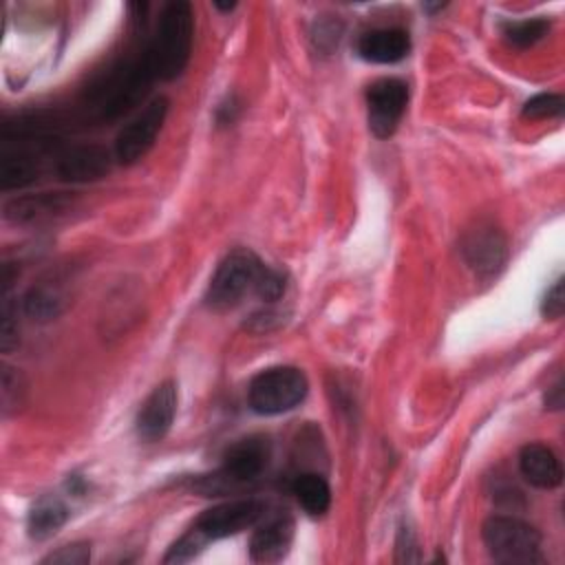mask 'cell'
I'll return each mask as SVG.
<instances>
[{
  "instance_id": "7a4b0ae2",
  "label": "cell",
  "mask_w": 565,
  "mask_h": 565,
  "mask_svg": "<svg viewBox=\"0 0 565 565\" xmlns=\"http://www.w3.org/2000/svg\"><path fill=\"white\" fill-rule=\"evenodd\" d=\"M194 18L190 2L177 0L163 7L154 38L146 49L157 79H174L183 73L192 51Z\"/></svg>"
},
{
  "instance_id": "6da1fadb",
  "label": "cell",
  "mask_w": 565,
  "mask_h": 565,
  "mask_svg": "<svg viewBox=\"0 0 565 565\" xmlns=\"http://www.w3.org/2000/svg\"><path fill=\"white\" fill-rule=\"evenodd\" d=\"M152 79L157 77L148 53H143V57L117 64L99 77L86 93V104H90L88 108L95 110L99 119H117L143 99Z\"/></svg>"
},
{
  "instance_id": "e0dca14e",
  "label": "cell",
  "mask_w": 565,
  "mask_h": 565,
  "mask_svg": "<svg viewBox=\"0 0 565 565\" xmlns=\"http://www.w3.org/2000/svg\"><path fill=\"white\" fill-rule=\"evenodd\" d=\"M40 174V159L33 150L11 148L0 154V188L18 190L33 183Z\"/></svg>"
},
{
  "instance_id": "7402d4cb",
  "label": "cell",
  "mask_w": 565,
  "mask_h": 565,
  "mask_svg": "<svg viewBox=\"0 0 565 565\" xmlns=\"http://www.w3.org/2000/svg\"><path fill=\"white\" fill-rule=\"evenodd\" d=\"M26 395V384L22 380V373L9 364H2L0 373V402H2V413L11 415L24 404Z\"/></svg>"
},
{
  "instance_id": "277c9868",
  "label": "cell",
  "mask_w": 565,
  "mask_h": 565,
  "mask_svg": "<svg viewBox=\"0 0 565 565\" xmlns=\"http://www.w3.org/2000/svg\"><path fill=\"white\" fill-rule=\"evenodd\" d=\"M271 457V444L265 435H249L232 444L223 457V466L216 475L203 477L201 486L207 494H223L243 483L256 481L267 468Z\"/></svg>"
},
{
  "instance_id": "4316f807",
  "label": "cell",
  "mask_w": 565,
  "mask_h": 565,
  "mask_svg": "<svg viewBox=\"0 0 565 565\" xmlns=\"http://www.w3.org/2000/svg\"><path fill=\"white\" fill-rule=\"evenodd\" d=\"M563 287H565V285H563V278H558V280L547 289V294H545V298H543L541 311H543V316L550 318V320L561 318L563 311H565V289H563Z\"/></svg>"
},
{
  "instance_id": "d6986e66",
  "label": "cell",
  "mask_w": 565,
  "mask_h": 565,
  "mask_svg": "<svg viewBox=\"0 0 565 565\" xmlns=\"http://www.w3.org/2000/svg\"><path fill=\"white\" fill-rule=\"evenodd\" d=\"M66 519H68V510H66L64 501L53 494H46V497L38 499L29 512V519H26L29 536L38 539V541L49 539L66 523Z\"/></svg>"
},
{
  "instance_id": "484cf974",
  "label": "cell",
  "mask_w": 565,
  "mask_h": 565,
  "mask_svg": "<svg viewBox=\"0 0 565 565\" xmlns=\"http://www.w3.org/2000/svg\"><path fill=\"white\" fill-rule=\"evenodd\" d=\"M90 561V547L86 543L64 545L57 552H51L42 563H60V565H84Z\"/></svg>"
},
{
  "instance_id": "603a6c76",
  "label": "cell",
  "mask_w": 565,
  "mask_h": 565,
  "mask_svg": "<svg viewBox=\"0 0 565 565\" xmlns=\"http://www.w3.org/2000/svg\"><path fill=\"white\" fill-rule=\"evenodd\" d=\"M563 110H565V99L561 95H556V93H541V95L530 97L523 104L521 115L525 119H554V117H561Z\"/></svg>"
},
{
  "instance_id": "d4e9b609",
  "label": "cell",
  "mask_w": 565,
  "mask_h": 565,
  "mask_svg": "<svg viewBox=\"0 0 565 565\" xmlns=\"http://www.w3.org/2000/svg\"><path fill=\"white\" fill-rule=\"evenodd\" d=\"M2 320H0V349L2 353H9L18 344V322H15V309L11 300L4 296L2 300Z\"/></svg>"
},
{
  "instance_id": "8fae6325",
  "label": "cell",
  "mask_w": 565,
  "mask_h": 565,
  "mask_svg": "<svg viewBox=\"0 0 565 565\" xmlns=\"http://www.w3.org/2000/svg\"><path fill=\"white\" fill-rule=\"evenodd\" d=\"M177 404H179V395H177V384L172 380H166L157 388H152V393L146 397L137 415L139 439L148 444L161 441L174 422Z\"/></svg>"
},
{
  "instance_id": "cb8c5ba5",
  "label": "cell",
  "mask_w": 565,
  "mask_h": 565,
  "mask_svg": "<svg viewBox=\"0 0 565 565\" xmlns=\"http://www.w3.org/2000/svg\"><path fill=\"white\" fill-rule=\"evenodd\" d=\"M207 541L192 527L188 534H183L166 554L163 563H188L192 561L205 545Z\"/></svg>"
},
{
  "instance_id": "2e32d148",
  "label": "cell",
  "mask_w": 565,
  "mask_h": 565,
  "mask_svg": "<svg viewBox=\"0 0 565 565\" xmlns=\"http://www.w3.org/2000/svg\"><path fill=\"white\" fill-rule=\"evenodd\" d=\"M521 477L541 490H552L563 481V468L552 448L543 444H527L519 455Z\"/></svg>"
},
{
  "instance_id": "ac0fdd59",
  "label": "cell",
  "mask_w": 565,
  "mask_h": 565,
  "mask_svg": "<svg viewBox=\"0 0 565 565\" xmlns=\"http://www.w3.org/2000/svg\"><path fill=\"white\" fill-rule=\"evenodd\" d=\"M64 291L60 287V282H53V280H42L38 285H33L24 300H22V307H24V313L31 318V320H38V322H46V320H53L62 313L64 309Z\"/></svg>"
},
{
  "instance_id": "7c38bea8",
  "label": "cell",
  "mask_w": 565,
  "mask_h": 565,
  "mask_svg": "<svg viewBox=\"0 0 565 565\" xmlns=\"http://www.w3.org/2000/svg\"><path fill=\"white\" fill-rule=\"evenodd\" d=\"M254 534L249 541V558L256 563H276L280 561L291 545L294 539V521L287 514L263 516L254 525Z\"/></svg>"
},
{
  "instance_id": "ba28073f",
  "label": "cell",
  "mask_w": 565,
  "mask_h": 565,
  "mask_svg": "<svg viewBox=\"0 0 565 565\" xmlns=\"http://www.w3.org/2000/svg\"><path fill=\"white\" fill-rule=\"evenodd\" d=\"M265 514V503H260L258 499H232L205 510L196 519L194 530L205 541H216L254 527Z\"/></svg>"
},
{
  "instance_id": "8992f818",
  "label": "cell",
  "mask_w": 565,
  "mask_h": 565,
  "mask_svg": "<svg viewBox=\"0 0 565 565\" xmlns=\"http://www.w3.org/2000/svg\"><path fill=\"white\" fill-rule=\"evenodd\" d=\"M307 377L296 366L260 371L247 388V402L258 415H280L296 408L307 395Z\"/></svg>"
},
{
  "instance_id": "5bb4252c",
  "label": "cell",
  "mask_w": 565,
  "mask_h": 565,
  "mask_svg": "<svg viewBox=\"0 0 565 565\" xmlns=\"http://www.w3.org/2000/svg\"><path fill=\"white\" fill-rule=\"evenodd\" d=\"M463 256L479 276H492L505 263V241L494 227L472 230L463 241Z\"/></svg>"
},
{
  "instance_id": "f1b7e54d",
  "label": "cell",
  "mask_w": 565,
  "mask_h": 565,
  "mask_svg": "<svg viewBox=\"0 0 565 565\" xmlns=\"http://www.w3.org/2000/svg\"><path fill=\"white\" fill-rule=\"evenodd\" d=\"M545 408H552V411L563 408V380H556V384H552V386L547 388Z\"/></svg>"
},
{
  "instance_id": "44dd1931",
  "label": "cell",
  "mask_w": 565,
  "mask_h": 565,
  "mask_svg": "<svg viewBox=\"0 0 565 565\" xmlns=\"http://www.w3.org/2000/svg\"><path fill=\"white\" fill-rule=\"evenodd\" d=\"M550 31V20L545 18H525L503 24V38L514 49H530L541 42Z\"/></svg>"
},
{
  "instance_id": "83f0119b",
  "label": "cell",
  "mask_w": 565,
  "mask_h": 565,
  "mask_svg": "<svg viewBox=\"0 0 565 565\" xmlns=\"http://www.w3.org/2000/svg\"><path fill=\"white\" fill-rule=\"evenodd\" d=\"M415 536L408 527H402L399 530V536H397V561L399 563H413L417 561V552H415Z\"/></svg>"
},
{
  "instance_id": "30bf717a",
  "label": "cell",
  "mask_w": 565,
  "mask_h": 565,
  "mask_svg": "<svg viewBox=\"0 0 565 565\" xmlns=\"http://www.w3.org/2000/svg\"><path fill=\"white\" fill-rule=\"evenodd\" d=\"M113 168V154L99 143H77L55 159V174L66 183H90L104 179Z\"/></svg>"
},
{
  "instance_id": "5b68a950",
  "label": "cell",
  "mask_w": 565,
  "mask_h": 565,
  "mask_svg": "<svg viewBox=\"0 0 565 565\" xmlns=\"http://www.w3.org/2000/svg\"><path fill=\"white\" fill-rule=\"evenodd\" d=\"M265 269L267 265H263L249 249L227 254L210 280L205 298L207 305L214 309H230L238 305L247 294H256Z\"/></svg>"
},
{
  "instance_id": "52a82bcc",
  "label": "cell",
  "mask_w": 565,
  "mask_h": 565,
  "mask_svg": "<svg viewBox=\"0 0 565 565\" xmlns=\"http://www.w3.org/2000/svg\"><path fill=\"white\" fill-rule=\"evenodd\" d=\"M168 115V99L154 97L150 99L117 135L115 139V159L124 166L137 163L148 154L154 146V139L166 121Z\"/></svg>"
},
{
  "instance_id": "9a60e30c",
  "label": "cell",
  "mask_w": 565,
  "mask_h": 565,
  "mask_svg": "<svg viewBox=\"0 0 565 565\" xmlns=\"http://www.w3.org/2000/svg\"><path fill=\"white\" fill-rule=\"evenodd\" d=\"M411 38L404 29L397 26H384L366 31L358 40V53L362 60L373 64H393L408 55Z\"/></svg>"
},
{
  "instance_id": "ffe728a7",
  "label": "cell",
  "mask_w": 565,
  "mask_h": 565,
  "mask_svg": "<svg viewBox=\"0 0 565 565\" xmlns=\"http://www.w3.org/2000/svg\"><path fill=\"white\" fill-rule=\"evenodd\" d=\"M291 492L296 494L300 508L309 516H320L329 510L331 505V488L327 479L318 472H302L294 479Z\"/></svg>"
},
{
  "instance_id": "3957f363",
  "label": "cell",
  "mask_w": 565,
  "mask_h": 565,
  "mask_svg": "<svg viewBox=\"0 0 565 565\" xmlns=\"http://www.w3.org/2000/svg\"><path fill=\"white\" fill-rule=\"evenodd\" d=\"M490 556L503 565L541 563V534L516 516H490L481 527Z\"/></svg>"
},
{
  "instance_id": "4fadbf2b",
  "label": "cell",
  "mask_w": 565,
  "mask_h": 565,
  "mask_svg": "<svg viewBox=\"0 0 565 565\" xmlns=\"http://www.w3.org/2000/svg\"><path fill=\"white\" fill-rule=\"evenodd\" d=\"M73 205V199L64 192H42L15 196L4 205V218L20 225L42 223L64 214Z\"/></svg>"
},
{
  "instance_id": "9c48e42d",
  "label": "cell",
  "mask_w": 565,
  "mask_h": 565,
  "mask_svg": "<svg viewBox=\"0 0 565 565\" xmlns=\"http://www.w3.org/2000/svg\"><path fill=\"white\" fill-rule=\"evenodd\" d=\"M408 86L402 79L384 77L366 88L369 128L375 137H391L406 110Z\"/></svg>"
}]
</instances>
